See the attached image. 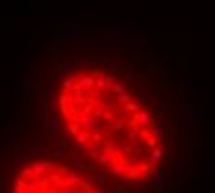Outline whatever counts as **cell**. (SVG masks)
Segmentation results:
<instances>
[{"mask_svg":"<svg viewBox=\"0 0 215 193\" xmlns=\"http://www.w3.org/2000/svg\"><path fill=\"white\" fill-rule=\"evenodd\" d=\"M50 115L59 143L109 186H150L169 134L158 97L121 50L82 52L56 76Z\"/></svg>","mask_w":215,"mask_h":193,"instance_id":"obj_1","label":"cell"},{"mask_svg":"<svg viewBox=\"0 0 215 193\" xmlns=\"http://www.w3.org/2000/svg\"><path fill=\"white\" fill-rule=\"evenodd\" d=\"M109 184L80 162L61 156H33L15 167L7 189L15 193H95Z\"/></svg>","mask_w":215,"mask_h":193,"instance_id":"obj_2","label":"cell"}]
</instances>
